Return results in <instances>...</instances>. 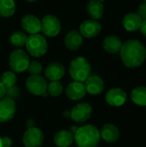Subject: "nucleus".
<instances>
[{"mask_svg":"<svg viewBox=\"0 0 146 147\" xmlns=\"http://www.w3.org/2000/svg\"><path fill=\"white\" fill-rule=\"evenodd\" d=\"M120 59L128 68L140 66L146 59V47L138 40H128L122 44L120 50Z\"/></svg>","mask_w":146,"mask_h":147,"instance_id":"nucleus-1","label":"nucleus"},{"mask_svg":"<svg viewBox=\"0 0 146 147\" xmlns=\"http://www.w3.org/2000/svg\"><path fill=\"white\" fill-rule=\"evenodd\" d=\"M74 140L78 147H96L101 140L100 131L94 125H84L77 127Z\"/></svg>","mask_w":146,"mask_h":147,"instance_id":"nucleus-2","label":"nucleus"},{"mask_svg":"<svg viewBox=\"0 0 146 147\" xmlns=\"http://www.w3.org/2000/svg\"><path fill=\"white\" fill-rule=\"evenodd\" d=\"M69 72L74 81L83 83L90 76L91 66L84 57L79 56L71 62Z\"/></svg>","mask_w":146,"mask_h":147,"instance_id":"nucleus-3","label":"nucleus"},{"mask_svg":"<svg viewBox=\"0 0 146 147\" xmlns=\"http://www.w3.org/2000/svg\"><path fill=\"white\" fill-rule=\"evenodd\" d=\"M25 47L31 56L40 58L46 53L48 45L46 38L43 35L36 34L28 36Z\"/></svg>","mask_w":146,"mask_h":147,"instance_id":"nucleus-4","label":"nucleus"},{"mask_svg":"<svg viewBox=\"0 0 146 147\" xmlns=\"http://www.w3.org/2000/svg\"><path fill=\"white\" fill-rule=\"evenodd\" d=\"M30 60L28 53L22 49L14 50L9 58V65L15 73H22L28 70Z\"/></svg>","mask_w":146,"mask_h":147,"instance_id":"nucleus-5","label":"nucleus"},{"mask_svg":"<svg viewBox=\"0 0 146 147\" xmlns=\"http://www.w3.org/2000/svg\"><path fill=\"white\" fill-rule=\"evenodd\" d=\"M27 90L34 96H43L47 90V82L40 75H31L26 80Z\"/></svg>","mask_w":146,"mask_h":147,"instance_id":"nucleus-6","label":"nucleus"},{"mask_svg":"<svg viewBox=\"0 0 146 147\" xmlns=\"http://www.w3.org/2000/svg\"><path fill=\"white\" fill-rule=\"evenodd\" d=\"M41 22V32L48 37H55L57 36L61 30V24L58 17L53 15H46L45 16Z\"/></svg>","mask_w":146,"mask_h":147,"instance_id":"nucleus-7","label":"nucleus"},{"mask_svg":"<svg viewBox=\"0 0 146 147\" xmlns=\"http://www.w3.org/2000/svg\"><path fill=\"white\" fill-rule=\"evenodd\" d=\"M22 141L25 147H40L44 141V134L35 127H28L23 134Z\"/></svg>","mask_w":146,"mask_h":147,"instance_id":"nucleus-8","label":"nucleus"},{"mask_svg":"<svg viewBox=\"0 0 146 147\" xmlns=\"http://www.w3.org/2000/svg\"><path fill=\"white\" fill-rule=\"evenodd\" d=\"M92 107L88 102H80L73 107L71 111V118L76 123H83L87 121L92 115Z\"/></svg>","mask_w":146,"mask_h":147,"instance_id":"nucleus-9","label":"nucleus"},{"mask_svg":"<svg viewBox=\"0 0 146 147\" xmlns=\"http://www.w3.org/2000/svg\"><path fill=\"white\" fill-rule=\"evenodd\" d=\"M15 114V101L9 97L0 99V122H7L10 121Z\"/></svg>","mask_w":146,"mask_h":147,"instance_id":"nucleus-10","label":"nucleus"},{"mask_svg":"<svg viewBox=\"0 0 146 147\" xmlns=\"http://www.w3.org/2000/svg\"><path fill=\"white\" fill-rule=\"evenodd\" d=\"M102 30V25L97 20L89 19L83 22L79 27V33L86 38H93L99 34Z\"/></svg>","mask_w":146,"mask_h":147,"instance_id":"nucleus-11","label":"nucleus"},{"mask_svg":"<svg viewBox=\"0 0 146 147\" xmlns=\"http://www.w3.org/2000/svg\"><path fill=\"white\" fill-rule=\"evenodd\" d=\"M127 99L126 91L120 88H113L109 90L106 94L107 102L113 107L122 106Z\"/></svg>","mask_w":146,"mask_h":147,"instance_id":"nucleus-12","label":"nucleus"},{"mask_svg":"<svg viewBox=\"0 0 146 147\" xmlns=\"http://www.w3.org/2000/svg\"><path fill=\"white\" fill-rule=\"evenodd\" d=\"M22 28L29 34H36L41 31L40 20L33 15H26L21 21Z\"/></svg>","mask_w":146,"mask_h":147,"instance_id":"nucleus-13","label":"nucleus"},{"mask_svg":"<svg viewBox=\"0 0 146 147\" xmlns=\"http://www.w3.org/2000/svg\"><path fill=\"white\" fill-rule=\"evenodd\" d=\"M84 86L86 93L90 95H100L104 90V82L103 80L96 75L89 76L84 82Z\"/></svg>","mask_w":146,"mask_h":147,"instance_id":"nucleus-14","label":"nucleus"},{"mask_svg":"<svg viewBox=\"0 0 146 147\" xmlns=\"http://www.w3.org/2000/svg\"><path fill=\"white\" fill-rule=\"evenodd\" d=\"M65 66L59 62L50 63L46 70L45 76L50 81H59L65 75Z\"/></svg>","mask_w":146,"mask_h":147,"instance_id":"nucleus-15","label":"nucleus"},{"mask_svg":"<svg viewBox=\"0 0 146 147\" xmlns=\"http://www.w3.org/2000/svg\"><path fill=\"white\" fill-rule=\"evenodd\" d=\"M100 135L104 141L108 143H114L120 138V130L115 125L107 123L102 126Z\"/></svg>","mask_w":146,"mask_h":147,"instance_id":"nucleus-16","label":"nucleus"},{"mask_svg":"<svg viewBox=\"0 0 146 147\" xmlns=\"http://www.w3.org/2000/svg\"><path fill=\"white\" fill-rule=\"evenodd\" d=\"M142 22L143 20L137 13L134 12L126 14L122 20V25L124 28L129 32H134L139 30L141 27Z\"/></svg>","mask_w":146,"mask_h":147,"instance_id":"nucleus-17","label":"nucleus"},{"mask_svg":"<svg viewBox=\"0 0 146 147\" xmlns=\"http://www.w3.org/2000/svg\"><path fill=\"white\" fill-rule=\"evenodd\" d=\"M85 94H86L85 86L84 84L82 82L74 81L71 83L66 88L67 96L73 101L82 99L85 96Z\"/></svg>","mask_w":146,"mask_h":147,"instance_id":"nucleus-18","label":"nucleus"},{"mask_svg":"<svg viewBox=\"0 0 146 147\" xmlns=\"http://www.w3.org/2000/svg\"><path fill=\"white\" fill-rule=\"evenodd\" d=\"M65 45L67 49L71 51H76L83 45V36L77 30L70 31L65 37Z\"/></svg>","mask_w":146,"mask_h":147,"instance_id":"nucleus-19","label":"nucleus"},{"mask_svg":"<svg viewBox=\"0 0 146 147\" xmlns=\"http://www.w3.org/2000/svg\"><path fill=\"white\" fill-rule=\"evenodd\" d=\"M53 141L58 147H69L74 141V134L71 131L61 130L56 133Z\"/></svg>","mask_w":146,"mask_h":147,"instance_id":"nucleus-20","label":"nucleus"},{"mask_svg":"<svg viewBox=\"0 0 146 147\" xmlns=\"http://www.w3.org/2000/svg\"><path fill=\"white\" fill-rule=\"evenodd\" d=\"M122 41L120 37L116 35L107 36L102 43L103 49L109 53H116L120 52L122 47Z\"/></svg>","mask_w":146,"mask_h":147,"instance_id":"nucleus-21","label":"nucleus"},{"mask_svg":"<svg viewBox=\"0 0 146 147\" xmlns=\"http://www.w3.org/2000/svg\"><path fill=\"white\" fill-rule=\"evenodd\" d=\"M87 13L91 19H101L104 13V7L102 3L98 0H89L87 5Z\"/></svg>","mask_w":146,"mask_h":147,"instance_id":"nucleus-22","label":"nucleus"},{"mask_svg":"<svg viewBox=\"0 0 146 147\" xmlns=\"http://www.w3.org/2000/svg\"><path fill=\"white\" fill-rule=\"evenodd\" d=\"M131 99L136 105L146 107V87L139 86L134 88L131 92Z\"/></svg>","mask_w":146,"mask_h":147,"instance_id":"nucleus-23","label":"nucleus"},{"mask_svg":"<svg viewBox=\"0 0 146 147\" xmlns=\"http://www.w3.org/2000/svg\"><path fill=\"white\" fill-rule=\"evenodd\" d=\"M15 3L14 0H0V16L10 17L15 14Z\"/></svg>","mask_w":146,"mask_h":147,"instance_id":"nucleus-24","label":"nucleus"},{"mask_svg":"<svg viewBox=\"0 0 146 147\" xmlns=\"http://www.w3.org/2000/svg\"><path fill=\"white\" fill-rule=\"evenodd\" d=\"M27 34L22 31H15L14 32L10 37H9V41L12 46L15 47H22L25 46L26 40H27Z\"/></svg>","mask_w":146,"mask_h":147,"instance_id":"nucleus-25","label":"nucleus"},{"mask_svg":"<svg viewBox=\"0 0 146 147\" xmlns=\"http://www.w3.org/2000/svg\"><path fill=\"white\" fill-rule=\"evenodd\" d=\"M0 82L3 84L5 89L10 88L14 85H15L16 83V76L15 73L11 71H5L2 74Z\"/></svg>","mask_w":146,"mask_h":147,"instance_id":"nucleus-26","label":"nucleus"},{"mask_svg":"<svg viewBox=\"0 0 146 147\" xmlns=\"http://www.w3.org/2000/svg\"><path fill=\"white\" fill-rule=\"evenodd\" d=\"M46 90L52 96H59L63 92V86L59 81H51V83L47 84Z\"/></svg>","mask_w":146,"mask_h":147,"instance_id":"nucleus-27","label":"nucleus"},{"mask_svg":"<svg viewBox=\"0 0 146 147\" xmlns=\"http://www.w3.org/2000/svg\"><path fill=\"white\" fill-rule=\"evenodd\" d=\"M28 71L31 75H40L42 71V65L39 61H30Z\"/></svg>","mask_w":146,"mask_h":147,"instance_id":"nucleus-28","label":"nucleus"},{"mask_svg":"<svg viewBox=\"0 0 146 147\" xmlns=\"http://www.w3.org/2000/svg\"><path fill=\"white\" fill-rule=\"evenodd\" d=\"M19 94H20V90L19 89L14 85L10 88H8V89H5V95L4 96L6 97H9V98H11V99H15L19 96Z\"/></svg>","mask_w":146,"mask_h":147,"instance_id":"nucleus-29","label":"nucleus"},{"mask_svg":"<svg viewBox=\"0 0 146 147\" xmlns=\"http://www.w3.org/2000/svg\"><path fill=\"white\" fill-rule=\"evenodd\" d=\"M140 18L143 20V21H145L146 20V2H144L142 3L139 4V8H138V13H137Z\"/></svg>","mask_w":146,"mask_h":147,"instance_id":"nucleus-30","label":"nucleus"},{"mask_svg":"<svg viewBox=\"0 0 146 147\" xmlns=\"http://www.w3.org/2000/svg\"><path fill=\"white\" fill-rule=\"evenodd\" d=\"M12 144H13V141L9 137L2 138V147H11Z\"/></svg>","mask_w":146,"mask_h":147,"instance_id":"nucleus-31","label":"nucleus"},{"mask_svg":"<svg viewBox=\"0 0 146 147\" xmlns=\"http://www.w3.org/2000/svg\"><path fill=\"white\" fill-rule=\"evenodd\" d=\"M139 29H140L142 34H143L145 37H146V20L145 21H143V22H142L141 27H140Z\"/></svg>","mask_w":146,"mask_h":147,"instance_id":"nucleus-32","label":"nucleus"},{"mask_svg":"<svg viewBox=\"0 0 146 147\" xmlns=\"http://www.w3.org/2000/svg\"><path fill=\"white\" fill-rule=\"evenodd\" d=\"M4 95H5V88L3 85V84L0 82V99L4 97Z\"/></svg>","mask_w":146,"mask_h":147,"instance_id":"nucleus-33","label":"nucleus"},{"mask_svg":"<svg viewBox=\"0 0 146 147\" xmlns=\"http://www.w3.org/2000/svg\"><path fill=\"white\" fill-rule=\"evenodd\" d=\"M26 1H28V2H36L38 0H26Z\"/></svg>","mask_w":146,"mask_h":147,"instance_id":"nucleus-34","label":"nucleus"},{"mask_svg":"<svg viewBox=\"0 0 146 147\" xmlns=\"http://www.w3.org/2000/svg\"><path fill=\"white\" fill-rule=\"evenodd\" d=\"M0 147H2V138L0 137Z\"/></svg>","mask_w":146,"mask_h":147,"instance_id":"nucleus-35","label":"nucleus"},{"mask_svg":"<svg viewBox=\"0 0 146 147\" xmlns=\"http://www.w3.org/2000/svg\"><path fill=\"white\" fill-rule=\"evenodd\" d=\"M98 1H100L101 3H102V2H103V1H105V0H98Z\"/></svg>","mask_w":146,"mask_h":147,"instance_id":"nucleus-36","label":"nucleus"},{"mask_svg":"<svg viewBox=\"0 0 146 147\" xmlns=\"http://www.w3.org/2000/svg\"><path fill=\"white\" fill-rule=\"evenodd\" d=\"M145 2H146V0H145Z\"/></svg>","mask_w":146,"mask_h":147,"instance_id":"nucleus-37","label":"nucleus"}]
</instances>
